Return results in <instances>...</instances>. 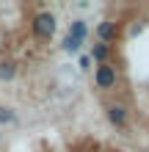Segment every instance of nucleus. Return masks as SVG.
Returning <instances> with one entry per match:
<instances>
[{"label": "nucleus", "mask_w": 149, "mask_h": 152, "mask_svg": "<svg viewBox=\"0 0 149 152\" xmlns=\"http://www.w3.org/2000/svg\"><path fill=\"white\" fill-rule=\"evenodd\" d=\"M31 28H33V36L52 39L55 36V28H58V20H55V14H50V11H39L36 17H33Z\"/></svg>", "instance_id": "f257e3e1"}, {"label": "nucleus", "mask_w": 149, "mask_h": 152, "mask_svg": "<svg viewBox=\"0 0 149 152\" xmlns=\"http://www.w3.org/2000/svg\"><path fill=\"white\" fill-rule=\"evenodd\" d=\"M119 83V69L116 64H100L97 69H94V86L102 88V91H108V88H113Z\"/></svg>", "instance_id": "f03ea898"}, {"label": "nucleus", "mask_w": 149, "mask_h": 152, "mask_svg": "<svg viewBox=\"0 0 149 152\" xmlns=\"http://www.w3.org/2000/svg\"><path fill=\"white\" fill-rule=\"evenodd\" d=\"M105 116H108V122L113 124V127H119V130H124V127H127V122H130L127 108H124L121 102H110V105H105Z\"/></svg>", "instance_id": "7ed1b4c3"}, {"label": "nucleus", "mask_w": 149, "mask_h": 152, "mask_svg": "<svg viewBox=\"0 0 149 152\" xmlns=\"http://www.w3.org/2000/svg\"><path fill=\"white\" fill-rule=\"evenodd\" d=\"M97 39L102 42V44H110V42H116V36H119V22H113V20H102L100 25H97Z\"/></svg>", "instance_id": "20e7f679"}, {"label": "nucleus", "mask_w": 149, "mask_h": 152, "mask_svg": "<svg viewBox=\"0 0 149 152\" xmlns=\"http://www.w3.org/2000/svg\"><path fill=\"white\" fill-rule=\"evenodd\" d=\"M89 58H91V61H97V66H100V64H110V44H102V42L91 44Z\"/></svg>", "instance_id": "39448f33"}, {"label": "nucleus", "mask_w": 149, "mask_h": 152, "mask_svg": "<svg viewBox=\"0 0 149 152\" xmlns=\"http://www.w3.org/2000/svg\"><path fill=\"white\" fill-rule=\"evenodd\" d=\"M66 36H72L77 42H86V36H89V25H86V20H75L72 25H69V33Z\"/></svg>", "instance_id": "423d86ee"}, {"label": "nucleus", "mask_w": 149, "mask_h": 152, "mask_svg": "<svg viewBox=\"0 0 149 152\" xmlns=\"http://www.w3.org/2000/svg\"><path fill=\"white\" fill-rule=\"evenodd\" d=\"M17 75V64L14 61H3V64H0V80H11Z\"/></svg>", "instance_id": "0eeeda50"}, {"label": "nucleus", "mask_w": 149, "mask_h": 152, "mask_svg": "<svg viewBox=\"0 0 149 152\" xmlns=\"http://www.w3.org/2000/svg\"><path fill=\"white\" fill-rule=\"evenodd\" d=\"M14 122H17V111L0 105V124H14Z\"/></svg>", "instance_id": "6e6552de"}, {"label": "nucleus", "mask_w": 149, "mask_h": 152, "mask_svg": "<svg viewBox=\"0 0 149 152\" xmlns=\"http://www.w3.org/2000/svg\"><path fill=\"white\" fill-rule=\"evenodd\" d=\"M80 44H83V42H77V39H72V36H66V39H64V50H66V53H77V50H80Z\"/></svg>", "instance_id": "1a4fd4ad"}, {"label": "nucleus", "mask_w": 149, "mask_h": 152, "mask_svg": "<svg viewBox=\"0 0 149 152\" xmlns=\"http://www.w3.org/2000/svg\"><path fill=\"white\" fill-rule=\"evenodd\" d=\"M0 141H3V133H0Z\"/></svg>", "instance_id": "9d476101"}]
</instances>
